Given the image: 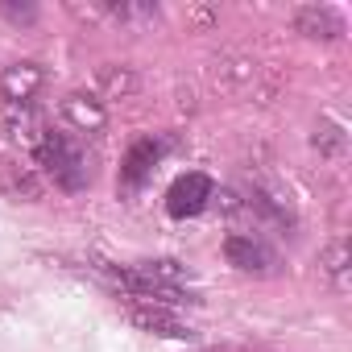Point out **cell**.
<instances>
[{
  "mask_svg": "<svg viewBox=\"0 0 352 352\" xmlns=\"http://www.w3.org/2000/svg\"><path fill=\"white\" fill-rule=\"evenodd\" d=\"M166 149H170L166 137H141V141H133L129 153H124V166H120V183L124 187H141L153 174V166L166 157Z\"/></svg>",
  "mask_w": 352,
  "mask_h": 352,
  "instance_id": "6",
  "label": "cell"
},
{
  "mask_svg": "<svg viewBox=\"0 0 352 352\" xmlns=\"http://www.w3.org/2000/svg\"><path fill=\"white\" fill-rule=\"evenodd\" d=\"M294 30L307 38H340L344 17L331 5H302V9H294Z\"/></svg>",
  "mask_w": 352,
  "mask_h": 352,
  "instance_id": "10",
  "label": "cell"
},
{
  "mask_svg": "<svg viewBox=\"0 0 352 352\" xmlns=\"http://www.w3.org/2000/svg\"><path fill=\"white\" fill-rule=\"evenodd\" d=\"M120 315L137 327V331H149V336H162V340H195V327L174 315L170 307L162 302H145V298H120Z\"/></svg>",
  "mask_w": 352,
  "mask_h": 352,
  "instance_id": "2",
  "label": "cell"
},
{
  "mask_svg": "<svg viewBox=\"0 0 352 352\" xmlns=\"http://www.w3.org/2000/svg\"><path fill=\"white\" fill-rule=\"evenodd\" d=\"M46 87V67L42 63H13L0 75V96L5 104H34V96Z\"/></svg>",
  "mask_w": 352,
  "mask_h": 352,
  "instance_id": "7",
  "label": "cell"
},
{
  "mask_svg": "<svg viewBox=\"0 0 352 352\" xmlns=\"http://www.w3.org/2000/svg\"><path fill=\"white\" fill-rule=\"evenodd\" d=\"M0 129H5V137L21 149H38L42 133L50 129L38 112V104H0Z\"/></svg>",
  "mask_w": 352,
  "mask_h": 352,
  "instance_id": "4",
  "label": "cell"
},
{
  "mask_svg": "<svg viewBox=\"0 0 352 352\" xmlns=\"http://www.w3.org/2000/svg\"><path fill=\"white\" fill-rule=\"evenodd\" d=\"M224 257H228V265H236L241 274H274V270H278V253H274L265 241L249 236V232H232V236L224 241Z\"/></svg>",
  "mask_w": 352,
  "mask_h": 352,
  "instance_id": "5",
  "label": "cell"
},
{
  "mask_svg": "<svg viewBox=\"0 0 352 352\" xmlns=\"http://www.w3.org/2000/svg\"><path fill=\"white\" fill-rule=\"evenodd\" d=\"M0 191H5L13 204H42V195H46V179H42L34 166L5 162V166H0Z\"/></svg>",
  "mask_w": 352,
  "mask_h": 352,
  "instance_id": "8",
  "label": "cell"
},
{
  "mask_svg": "<svg viewBox=\"0 0 352 352\" xmlns=\"http://www.w3.org/2000/svg\"><path fill=\"white\" fill-rule=\"evenodd\" d=\"M348 265H352L348 241H331V245L319 253V270H323V278H327L336 290H348Z\"/></svg>",
  "mask_w": 352,
  "mask_h": 352,
  "instance_id": "11",
  "label": "cell"
},
{
  "mask_svg": "<svg viewBox=\"0 0 352 352\" xmlns=\"http://www.w3.org/2000/svg\"><path fill=\"white\" fill-rule=\"evenodd\" d=\"M212 199H216V183L208 179V174L191 170V174H183V179H174V187L166 191V212L174 220H191V216L208 212Z\"/></svg>",
  "mask_w": 352,
  "mask_h": 352,
  "instance_id": "3",
  "label": "cell"
},
{
  "mask_svg": "<svg viewBox=\"0 0 352 352\" xmlns=\"http://www.w3.org/2000/svg\"><path fill=\"white\" fill-rule=\"evenodd\" d=\"M63 120L75 129V133H100L108 124V108L100 96H87V91H75L63 100Z\"/></svg>",
  "mask_w": 352,
  "mask_h": 352,
  "instance_id": "9",
  "label": "cell"
},
{
  "mask_svg": "<svg viewBox=\"0 0 352 352\" xmlns=\"http://www.w3.org/2000/svg\"><path fill=\"white\" fill-rule=\"evenodd\" d=\"M34 157H38V174L42 179H50L58 191H67V195H79V191H87V153H83V145L71 137V133H63V129H46L42 133V141H38V149H34Z\"/></svg>",
  "mask_w": 352,
  "mask_h": 352,
  "instance_id": "1",
  "label": "cell"
},
{
  "mask_svg": "<svg viewBox=\"0 0 352 352\" xmlns=\"http://www.w3.org/2000/svg\"><path fill=\"white\" fill-rule=\"evenodd\" d=\"M149 282H157V286H179L183 290V282H191V270L183 265V261H170V257H162V261H141L137 265Z\"/></svg>",
  "mask_w": 352,
  "mask_h": 352,
  "instance_id": "12",
  "label": "cell"
},
{
  "mask_svg": "<svg viewBox=\"0 0 352 352\" xmlns=\"http://www.w3.org/2000/svg\"><path fill=\"white\" fill-rule=\"evenodd\" d=\"M100 83H104L108 96H133V91H137V79H133L129 71H116V67H104V71H100Z\"/></svg>",
  "mask_w": 352,
  "mask_h": 352,
  "instance_id": "13",
  "label": "cell"
},
{
  "mask_svg": "<svg viewBox=\"0 0 352 352\" xmlns=\"http://www.w3.org/2000/svg\"><path fill=\"white\" fill-rule=\"evenodd\" d=\"M0 13H5L9 21H34V5H9V0H0Z\"/></svg>",
  "mask_w": 352,
  "mask_h": 352,
  "instance_id": "14",
  "label": "cell"
}]
</instances>
